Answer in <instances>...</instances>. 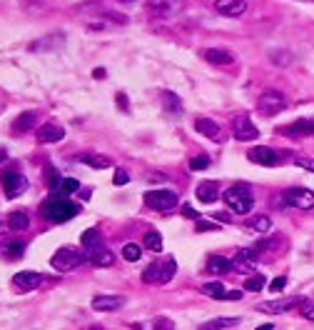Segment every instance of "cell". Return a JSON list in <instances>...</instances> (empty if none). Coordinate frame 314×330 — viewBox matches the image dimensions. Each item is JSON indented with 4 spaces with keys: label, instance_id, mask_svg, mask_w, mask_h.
Returning a JSON list of instances; mask_svg holds the SVG:
<instances>
[{
    "label": "cell",
    "instance_id": "f1b7e54d",
    "mask_svg": "<svg viewBox=\"0 0 314 330\" xmlns=\"http://www.w3.org/2000/svg\"><path fill=\"white\" fill-rule=\"evenodd\" d=\"M122 258H125L127 263H137V260L143 258V248L135 245V243H125V245H122Z\"/></svg>",
    "mask_w": 314,
    "mask_h": 330
},
{
    "label": "cell",
    "instance_id": "d590c367",
    "mask_svg": "<svg viewBox=\"0 0 314 330\" xmlns=\"http://www.w3.org/2000/svg\"><path fill=\"white\" fill-rule=\"evenodd\" d=\"M80 188V183L75 178H65V180H60V190L65 193V195H70V193H75Z\"/></svg>",
    "mask_w": 314,
    "mask_h": 330
},
{
    "label": "cell",
    "instance_id": "f5cc1de1",
    "mask_svg": "<svg viewBox=\"0 0 314 330\" xmlns=\"http://www.w3.org/2000/svg\"><path fill=\"white\" fill-rule=\"evenodd\" d=\"M5 158H8V153H5V148H0V163H3Z\"/></svg>",
    "mask_w": 314,
    "mask_h": 330
},
{
    "label": "cell",
    "instance_id": "52a82bcc",
    "mask_svg": "<svg viewBox=\"0 0 314 330\" xmlns=\"http://www.w3.org/2000/svg\"><path fill=\"white\" fill-rule=\"evenodd\" d=\"M285 203L297 210H312L314 208V193L307 188H289L285 193Z\"/></svg>",
    "mask_w": 314,
    "mask_h": 330
},
{
    "label": "cell",
    "instance_id": "7bdbcfd3",
    "mask_svg": "<svg viewBox=\"0 0 314 330\" xmlns=\"http://www.w3.org/2000/svg\"><path fill=\"white\" fill-rule=\"evenodd\" d=\"M127 180H130V175H127V173H125L122 168H120V170H115V178H113L115 185H125Z\"/></svg>",
    "mask_w": 314,
    "mask_h": 330
},
{
    "label": "cell",
    "instance_id": "8992f818",
    "mask_svg": "<svg viewBox=\"0 0 314 330\" xmlns=\"http://www.w3.org/2000/svg\"><path fill=\"white\" fill-rule=\"evenodd\" d=\"M177 193L175 190H152L145 195V203L152 210H172L177 205Z\"/></svg>",
    "mask_w": 314,
    "mask_h": 330
},
{
    "label": "cell",
    "instance_id": "ba28073f",
    "mask_svg": "<svg viewBox=\"0 0 314 330\" xmlns=\"http://www.w3.org/2000/svg\"><path fill=\"white\" fill-rule=\"evenodd\" d=\"M0 183H3V190H5L8 198L20 195V193L25 190V185H28V180L23 178L18 170H5V173L0 175Z\"/></svg>",
    "mask_w": 314,
    "mask_h": 330
},
{
    "label": "cell",
    "instance_id": "6da1fadb",
    "mask_svg": "<svg viewBox=\"0 0 314 330\" xmlns=\"http://www.w3.org/2000/svg\"><path fill=\"white\" fill-rule=\"evenodd\" d=\"M225 203H227L232 213H237V215H247L250 210L255 208V198H252V190L247 188V185H242V183H237V185H232L225 190Z\"/></svg>",
    "mask_w": 314,
    "mask_h": 330
},
{
    "label": "cell",
    "instance_id": "60d3db41",
    "mask_svg": "<svg viewBox=\"0 0 314 330\" xmlns=\"http://www.w3.org/2000/svg\"><path fill=\"white\" fill-rule=\"evenodd\" d=\"M285 285H287V278L285 275H280V278H274V280L269 283V290H272V293H280Z\"/></svg>",
    "mask_w": 314,
    "mask_h": 330
},
{
    "label": "cell",
    "instance_id": "d4e9b609",
    "mask_svg": "<svg viewBox=\"0 0 314 330\" xmlns=\"http://www.w3.org/2000/svg\"><path fill=\"white\" fill-rule=\"evenodd\" d=\"M8 225H10V230H25L30 225V218L28 213H23V210H18V213H13L10 218H8Z\"/></svg>",
    "mask_w": 314,
    "mask_h": 330
},
{
    "label": "cell",
    "instance_id": "74e56055",
    "mask_svg": "<svg viewBox=\"0 0 314 330\" xmlns=\"http://www.w3.org/2000/svg\"><path fill=\"white\" fill-rule=\"evenodd\" d=\"M195 230H197V233H204V230H217V223H210V220L197 218V220H195Z\"/></svg>",
    "mask_w": 314,
    "mask_h": 330
},
{
    "label": "cell",
    "instance_id": "e575fe53",
    "mask_svg": "<svg viewBox=\"0 0 314 330\" xmlns=\"http://www.w3.org/2000/svg\"><path fill=\"white\" fill-rule=\"evenodd\" d=\"M252 228H255V230H259V233H267V230L272 228V220H269L267 215H257V218L252 220Z\"/></svg>",
    "mask_w": 314,
    "mask_h": 330
},
{
    "label": "cell",
    "instance_id": "277c9868",
    "mask_svg": "<svg viewBox=\"0 0 314 330\" xmlns=\"http://www.w3.org/2000/svg\"><path fill=\"white\" fill-rule=\"evenodd\" d=\"M257 108H259V113H264V115H277L280 110L287 108V98L280 90H264L259 95Z\"/></svg>",
    "mask_w": 314,
    "mask_h": 330
},
{
    "label": "cell",
    "instance_id": "ac0fdd59",
    "mask_svg": "<svg viewBox=\"0 0 314 330\" xmlns=\"http://www.w3.org/2000/svg\"><path fill=\"white\" fill-rule=\"evenodd\" d=\"M87 260H90L95 268H110V265L115 263V255L108 250V248H102V245H100V248L90 250V258H87Z\"/></svg>",
    "mask_w": 314,
    "mask_h": 330
},
{
    "label": "cell",
    "instance_id": "5bb4252c",
    "mask_svg": "<svg viewBox=\"0 0 314 330\" xmlns=\"http://www.w3.org/2000/svg\"><path fill=\"white\" fill-rule=\"evenodd\" d=\"M38 143H60L62 138H65V130L55 125V123H45V125H40L38 128Z\"/></svg>",
    "mask_w": 314,
    "mask_h": 330
},
{
    "label": "cell",
    "instance_id": "4fadbf2b",
    "mask_svg": "<svg viewBox=\"0 0 314 330\" xmlns=\"http://www.w3.org/2000/svg\"><path fill=\"white\" fill-rule=\"evenodd\" d=\"M122 305H125L122 295H97V298H92V310H97V313H113V310H120Z\"/></svg>",
    "mask_w": 314,
    "mask_h": 330
},
{
    "label": "cell",
    "instance_id": "bcb514c9",
    "mask_svg": "<svg viewBox=\"0 0 314 330\" xmlns=\"http://www.w3.org/2000/svg\"><path fill=\"white\" fill-rule=\"evenodd\" d=\"M182 215H187V218H192V220H197V218H200V215H197V210L190 208V205H185V208H182Z\"/></svg>",
    "mask_w": 314,
    "mask_h": 330
},
{
    "label": "cell",
    "instance_id": "7402d4cb",
    "mask_svg": "<svg viewBox=\"0 0 314 330\" xmlns=\"http://www.w3.org/2000/svg\"><path fill=\"white\" fill-rule=\"evenodd\" d=\"M232 260L229 258H222V255H212L210 260H207V270L212 273V275H225V273H229L232 270Z\"/></svg>",
    "mask_w": 314,
    "mask_h": 330
},
{
    "label": "cell",
    "instance_id": "7dc6e473",
    "mask_svg": "<svg viewBox=\"0 0 314 330\" xmlns=\"http://www.w3.org/2000/svg\"><path fill=\"white\" fill-rule=\"evenodd\" d=\"M225 300H232V303H234V300H242V293H239V290H229L227 295H225Z\"/></svg>",
    "mask_w": 314,
    "mask_h": 330
},
{
    "label": "cell",
    "instance_id": "f6af8a7d",
    "mask_svg": "<svg viewBox=\"0 0 314 330\" xmlns=\"http://www.w3.org/2000/svg\"><path fill=\"white\" fill-rule=\"evenodd\" d=\"M115 98H117V105H120V110H130V103H127V95H125V93H117Z\"/></svg>",
    "mask_w": 314,
    "mask_h": 330
},
{
    "label": "cell",
    "instance_id": "8fae6325",
    "mask_svg": "<svg viewBox=\"0 0 314 330\" xmlns=\"http://www.w3.org/2000/svg\"><path fill=\"white\" fill-rule=\"evenodd\" d=\"M215 10L227 18H239L247 10V0H215Z\"/></svg>",
    "mask_w": 314,
    "mask_h": 330
},
{
    "label": "cell",
    "instance_id": "4316f807",
    "mask_svg": "<svg viewBox=\"0 0 314 330\" xmlns=\"http://www.w3.org/2000/svg\"><path fill=\"white\" fill-rule=\"evenodd\" d=\"M80 160H83L85 165H90V168H95V170L110 168V158H105V155H83Z\"/></svg>",
    "mask_w": 314,
    "mask_h": 330
},
{
    "label": "cell",
    "instance_id": "484cf974",
    "mask_svg": "<svg viewBox=\"0 0 314 330\" xmlns=\"http://www.w3.org/2000/svg\"><path fill=\"white\" fill-rule=\"evenodd\" d=\"M162 105H165V110L172 113V115H180V113H182V103H180V98H177L175 93H162Z\"/></svg>",
    "mask_w": 314,
    "mask_h": 330
},
{
    "label": "cell",
    "instance_id": "816d5d0a",
    "mask_svg": "<svg viewBox=\"0 0 314 330\" xmlns=\"http://www.w3.org/2000/svg\"><path fill=\"white\" fill-rule=\"evenodd\" d=\"M215 218H217V223H229V218H227V215H225V213H217Z\"/></svg>",
    "mask_w": 314,
    "mask_h": 330
},
{
    "label": "cell",
    "instance_id": "f907efd6",
    "mask_svg": "<svg viewBox=\"0 0 314 330\" xmlns=\"http://www.w3.org/2000/svg\"><path fill=\"white\" fill-rule=\"evenodd\" d=\"M150 180H155V183H160V180H167L162 173H150Z\"/></svg>",
    "mask_w": 314,
    "mask_h": 330
},
{
    "label": "cell",
    "instance_id": "e0dca14e",
    "mask_svg": "<svg viewBox=\"0 0 314 330\" xmlns=\"http://www.w3.org/2000/svg\"><path fill=\"white\" fill-rule=\"evenodd\" d=\"M195 195H197V200H200V203L210 205V203H215V200L220 198V188H217V183H212V180H204V183H200V185H197Z\"/></svg>",
    "mask_w": 314,
    "mask_h": 330
},
{
    "label": "cell",
    "instance_id": "603a6c76",
    "mask_svg": "<svg viewBox=\"0 0 314 330\" xmlns=\"http://www.w3.org/2000/svg\"><path fill=\"white\" fill-rule=\"evenodd\" d=\"M80 243H83V248H85V250H95V248H100V245H102L100 230H95V228L85 230V233H83V238H80Z\"/></svg>",
    "mask_w": 314,
    "mask_h": 330
},
{
    "label": "cell",
    "instance_id": "db71d44e",
    "mask_svg": "<svg viewBox=\"0 0 314 330\" xmlns=\"http://www.w3.org/2000/svg\"><path fill=\"white\" fill-rule=\"evenodd\" d=\"M120 3H135V0H120Z\"/></svg>",
    "mask_w": 314,
    "mask_h": 330
},
{
    "label": "cell",
    "instance_id": "ffe728a7",
    "mask_svg": "<svg viewBox=\"0 0 314 330\" xmlns=\"http://www.w3.org/2000/svg\"><path fill=\"white\" fill-rule=\"evenodd\" d=\"M257 263H259V255H257V250H255V248H245V250H239V253H237V258H234V265H239L242 270L255 268Z\"/></svg>",
    "mask_w": 314,
    "mask_h": 330
},
{
    "label": "cell",
    "instance_id": "ee69618b",
    "mask_svg": "<svg viewBox=\"0 0 314 330\" xmlns=\"http://www.w3.org/2000/svg\"><path fill=\"white\" fill-rule=\"evenodd\" d=\"M272 63H274V65H289V63H292V58H289V53H285V55H282V53H274Z\"/></svg>",
    "mask_w": 314,
    "mask_h": 330
},
{
    "label": "cell",
    "instance_id": "d6986e66",
    "mask_svg": "<svg viewBox=\"0 0 314 330\" xmlns=\"http://www.w3.org/2000/svg\"><path fill=\"white\" fill-rule=\"evenodd\" d=\"M195 130H197V133H202L204 138L222 140V138H220V135H222V133H220V125H217L215 120H210V118H197V120H195Z\"/></svg>",
    "mask_w": 314,
    "mask_h": 330
},
{
    "label": "cell",
    "instance_id": "7c38bea8",
    "mask_svg": "<svg viewBox=\"0 0 314 330\" xmlns=\"http://www.w3.org/2000/svg\"><path fill=\"white\" fill-rule=\"evenodd\" d=\"M297 305L294 298H280V300H267V303H257L259 313H267V315H280V313H287Z\"/></svg>",
    "mask_w": 314,
    "mask_h": 330
},
{
    "label": "cell",
    "instance_id": "44dd1931",
    "mask_svg": "<svg viewBox=\"0 0 314 330\" xmlns=\"http://www.w3.org/2000/svg\"><path fill=\"white\" fill-rule=\"evenodd\" d=\"M147 5H150V10H152L155 15H160V18H167V15H172V13L180 8V3H175V0H150Z\"/></svg>",
    "mask_w": 314,
    "mask_h": 330
},
{
    "label": "cell",
    "instance_id": "ab89813d",
    "mask_svg": "<svg viewBox=\"0 0 314 330\" xmlns=\"http://www.w3.org/2000/svg\"><path fill=\"white\" fill-rule=\"evenodd\" d=\"M294 165H297V168H304V170H312L314 173V158H294Z\"/></svg>",
    "mask_w": 314,
    "mask_h": 330
},
{
    "label": "cell",
    "instance_id": "7a4b0ae2",
    "mask_svg": "<svg viewBox=\"0 0 314 330\" xmlns=\"http://www.w3.org/2000/svg\"><path fill=\"white\" fill-rule=\"evenodd\" d=\"M40 213L48 218V220H53V223H65V220H70V218H75L80 208L75 205V203H70V200H65V198H50Z\"/></svg>",
    "mask_w": 314,
    "mask_h": 330
},
{
    "label": "cell",
    "instance_id": "3957f363",
    "mask_svg": "<svg viewBox=\"0 0 314 330\" xmlns=\"http://www.w3.org/2000/svg\"><path fill=\"white\" fill-rule=\"evenodd\" d=\"M85 260V255L78 250V248H60L55 250V255L50 258L53 268L60 270V273H67V270H75L80 263Z\"/></svg>",
    "mask_w": 314,
    "mask_h": 330
},
{
    "label": "cell",
    "instance_id": "cb8c5ba5",
    "mask_svg": "<svg viewBox=\"0 0 314 330\" xmlns=\"http://www.w3.org/2000/svg\"><path fill=\"white\" fill-rule=\"evenodd\" d=\"M202 293H204V295H210V298H215V300H225V295H227L225 285H222V283H217V280L204 283V285H202Z\"/></svg>",
    "mask_w": 314,
    "mask_h": 330
},
{
    "label": "cell",
    "instance_id": "9a60e30c",
    "mask_svg": "<svg viewBox=\"0 0 314 330\" xmlns=\"http://www.w3.org/2000/svg\"><path fill=\"white\" fill-rule=\"evenodd\" d=\"M285 135L289 138H307V135H314V118H302L292 125L285 128Z\"/></svg>",
    "mask_w": 314,
    "mask_h": 330
},
{
    "label": "cell",
    "instance_id": "f546056e",
    "mask_svg": "<svg viewBox=\"0 0 314 330\" xmlns=\"http://www.w3.org/2000/svg\"><path fill=\"white\" fill-rule=\"evenodd\" d=\"M32 125H35V113H23L20 118L13 123V130L15 133H28Z\"/></svg>",
    "mask_w": 314,
    "mask_h": 330
},
{
    "label": "cell",
    "instance_id": "b9f144b4",
    "mask_svg": "<svg viewBox=\"0 0 314 330\" xmlns=\"http://www.w3.org/2000/svg\"><path fill=\"white\" fill-rule=\"evenodd\" d=\"M302 318H307V320H314V303H302Z\"/></svg>",
    "mask_w": 314,
    "mask_h": 330
},
{
    "label": "cell",
    "instance_id": "5b68a950",
    "mask_svg": "<svg viewBox=\"0 0 314 330\" xmlns=\"http://www.w3.org/2000/svg\"><path fill=\"white\" fill-rule=\"evenodd\" d=\"M232 133H234V138L242 140V143H250V140H257L259 138L257 125L252 123L250 115H237V118L232 120Z\"/></svg>",
    "mask_w": 314,
    "mask_h": 330
},
{
    "label": "cell",
    "instance_id": "83f0119b",
    "mask_svg": "<svg viewBox=\"0 0 314 330\" xmlns=\"http://www.w3.org/2000/svg\"><path fill=\"white\" fill-rule=\"evenodd\" d=\"M234 325H239V318H217V320H207V323H202V328H204V330L234 328Z\"/></svg>",
    "mask_w": 314,
    "mask_h": 330
},
{
    "label": "cell",
    "instance_id": "1f68e13d",
    "mask_svg": "<svg viewBox=\"0 0 314 330\" xmlns=\"http://www.w3.org/2000/svg\"><path fill=\"white\" fill-rule=\"evenodd\" d=\"M145 248L152 250V253H160V250H162V235L155 233V230H150V233L145 235Z\"/></svg>",
    "mask_w": 314,
    "mask_h": 330
},
{
    "label": "cell",
    "instance_id": "836d02e7",
    "mask_svg": "<svg viewBox=\"0 0 314 330\" xmlns=\"http://www.w3.org/2000/svg\"><path fill=\"white\" fill-rule=\"evenodd\" d=\"M262 288H264V278L262 275H252V278L245 280V290H250V293H257Z\"/></svg>",
    "mask_w": 314,
    "mask_h": 330
},
{
    "label": "cell",
    "instance_id": "2e32d148",
    "mask_svg": "<svg viewBox=\"0 0 314 330\" xmlns=\"http://www.w3.org/2000/svg\"><path fill=\"white\" fill-rule=\"evenodd\" d=\"M202 58L207 63H212V65H232L234 63V55L229 50H222V48H204Z\"/></svg>",
    "mask_w": 314,
    "mask_h": 330
},
{
    "label": "cell",
    "instance_id": "8d00e7d4",
    "mask_svg": "<svg viewBox=\"0 0 314 330\" xmlns=\"http://www.w3.org/2000/svg\"><path fill=\"white\" fill-rule=\"evenodd\" d=\"M204 168H210V158L207 155H197V158L190 160V170H204Z\"/></svg>",
    "mask_w": 314,
    "mask_h": 330
},
{
    "label": "cell",
    "instance_id": "9c48e42d",
    "mask_svg": "<svg viewBox=\"0 0 314 330\" xmlns=\"http://www.w3.org/2000/svg\"><path fill=\"white\" fill-rule=\"evenodd\" d=\"M40 283H43L40 273H32V270H20V273L13 275V285H15V290H20V293H30V290H35Z\"/></svg>",
    "mask_w": 314,
    "mask_h": 330
},
{
    "label": "cell",
    "instance_id": "d6a6232c",
    "mask_svg": "<svg viewBox=\"0 0 314 330\" xmlns=\"http://www.w3.org/2000/svg\"><path fill=\"white\" fill-rule=\"evenodd\" d=\"M175 273H177V263H175V258H165V263H162V283L172 280Z\"/></svg>",
    "mask_w": 314,
    "mask_h": 330
},
{
    "label": "cell",
    "instance_id": "4dcf8cb0",
    "mask_svg": "<svg viewBox=\"0 0 314 330\" xmlns=\"http://www.w3.org/2000/svg\"><path fill=\"white\" fill-rule=\"evenodd\" d=\"M143 280L145 283H162V263H152L150 268H145Z\"/></svg>",
    "mask_w": 314,
    "mask_h": 330
},
{
    "label": "cell",
    "instance_id": "f35d334b",
    "mask_svg": "<svg viewBox=\"0 0 314 330\" xmlns=\"http://www.w3.org/2000/svg\"><path fill=\"white\" fill-rule=\"evenodd\" d=\"M5 255H8L10 260H18V258L23 255V245H20V243H15V245H10V248L5 250Z\"/></svg>",
    "mask_w": 314,
    "mask_h": 330
},
{
    "label": "cell",
    "instance_id": "c3c4849f",
    "mask_svg": "<svg viewBox=\"0 0 314 330\" xmlns=\"http://www.w3.org/2000/svg\"><path fill=\"white\" fill-rule=\"evenodd\" d=\"M92 75H95L97 80H102V78H105V70H102V68H95V70H92Z\"/></svg>",
    "mask_w": 314,
    "mask_h": 330
},
{
    "label": "cell",
    "instance_id": "681fc988",
    "mask_svg": "<svg viewBox=\"0 0 314 330\" xmlns=\"http://www.w3.org/2000/svg\"><path fill=\"white\" fill-rule=\"evenodd\" d=\"M155 328H172V323H170V320H157V323H155Z\"/></svg>",
    "mask_w": 314,
    "mask_h": 330
},
{
    "label": "cell",
    "instance_id": "30bf717a",
    "mask_svg": "<svg viewBox=\"0 0 314 330\" xmlns=\"http://www.w3.org/2000/svg\"><path fill=\"white\" fill-rule=\"evenodd\" d=\"M247 158L252 160V163H257V165H277L280 163V153L272 148H267V145H257V148H252L247 153Z\"/></svg>",
    "mask_w": 314,
    "mask_h": 330
}]
</instances>
